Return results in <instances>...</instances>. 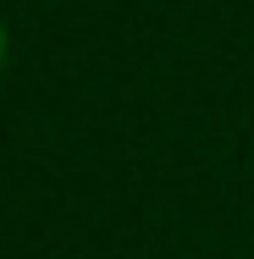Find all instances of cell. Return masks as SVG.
Wrapping results in <instances>:
<instances>
[{"instance_id": "6da1fadb", "label": "cell", "mask_w": 254, "mask_h": 259, "mask_svg": "<svg viewBox=\"0 0 254 259\" xmlns=\"http://www.w3.org/2000/svg\"><path fill=\"white\" fill-rule=\"evenodd\" d=\"M6 45H11V33H6V22H0V72H6Z\"/></svg>"}]
</instances>
